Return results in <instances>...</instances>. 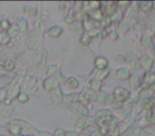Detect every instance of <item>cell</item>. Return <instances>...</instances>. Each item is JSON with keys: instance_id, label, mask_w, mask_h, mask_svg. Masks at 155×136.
<instances>
[{"instance_id": "obj_1", "label": "cell", "mask_w": 155, "mask_h": 136, "mask_svg": "<svg viewBox=\"0 0 155 136\" xmlns=\"http://www.w3.org/2000/svg\"><path fill=\"white\" fill-rule=\"evenodd\" d=\"M114 96H115V99L119 102H123L125 99H127L130 96L129 91H125L123 88H116L115 89V93H114Z\"/></svg>"}, {"instance_id": "obj_2", "label": "cell", "mask_w": 155, "mask_h": 136, "mask_svg": "<svg viewBox=\"0 0 155 136\" xmlns=\"http://www.w3.org/2000/svg\"><path fill=\"white\" fill-rule=\"evenodd\" d=\"M155 83V75L148 74L144 76L143 81H142V88H148V87L152 86Z\"/></svg>"}, {"instance_id": "obj_3", "label": "cell", "mask_w": 155, "mask_h": 136, "mask_svg": "<svg viewBox=\"0 0 155 136\" xmlns=\"http://www.w3.org/2000/svg\"><path fill=\"white\" fill-rule=\"evenodd\" d=\"M140 65L146 70H150L151 67H152V60L150 58H148V56H142L141 60H140Z\"/></svg>"}, {"instance_id": "obj_4", "label": "cell", "mask_w": 155, "mask_h": 136, "mask_svg": "<svg viewBox=\"0 0 155 136\" xmlns=\"http://www.w3.org/2000/svg\"><path fill=\"white\" fill-rule=\"evenodd\" d=\"M95 64H96V67H97L98 69L103 70V69H105L106 66H107V61H106L105 58H97V60H96Z\"/></svg>"}, {"instance_id": "obj_5", "label": "cell", "mask_w": 155, "mask_h": 136, "mask_svg": "<svg viewBox=\"0 0 155 136\" xmlns=\"http://www.w3.org/2000/svg\"><path fill=\"white\" fill-rule=\"evenodd\" d=\"M56 86H58V81L54 80V79L50 78L45 81V88L47 91H51V89L55 88Z\"/></svg>"}, {"instance_id": "obj_6", "label": "cell", "mask_w": 155, "mask_h": 136, "mask_svg": "<svg viewBox=\"0 0 155 136\" xmlns=\"http://www.w3.org/2000/svg\"><path fill=\"white\" fill-rule=\"evenodd\" d=\"M155 106V99H153V98H149V99H146L143 102V108H146V110H152L153 108Z\"/></svg>"}, {"instance_id": "obj_7", "label": "cell", "mask_w": 155, "mask_h": 136, "mask_svg": "<svg viewBox=\"0 0 155 136\" xmlns=\"http://www.w3.org/2000/svg\"><path fill=\"white\" fill-rule=\"evenodd\" d=\"M62 28H60V27H53V28H51L48 31V34L52 37H58L62 33Z\"/></svg>"}, {"instance_id": "obj_8", "label": "cell", "mask_w": 155, "mask_h": 136, "mask_svg": "<svg viewBox=\"0 0 155 136\" xmlns=\"http://www.w3.org/2000/svg\"><path fill=\"white\" fill-rule=\"evenodd\" d=\"M142 43H143V45L146 46L148 49L151 50V52H153V44H152V41H151L150 36H148V35H144L143 38H142Z\"/></svg>"}, {"instance_id": "obj_9", "label": "cell", "mask_w": 155, "mask_h": 136, "mask_svg": "<svg viewBox=\"0 0 155 136\" xmlns=\"http://www.w3.org/2000/svg\"><path fill=\"white\" fill-rule=\"evenodd\" d=\"M117 76H118L119 79L125 80V79H127L130 77V72H129V70H127V69H120L117 72Z\"/></svg>"}, {"instance_id": "obj_10", "label": "cell", "mask_w": 155, "mask_h": 136, "mask_svg": "<svg viewBox=\"0 0 155 136\" xmlns=\"http://www.w3.org/2000/svg\"><path fill=\"white\" fill-rule=\"evenodd\" d=\"M10 41V36L5 32H0V44L1 45H7Z\"/></svg>"}, {"instance_id": "obj_11", "label": "cell", "mask_w": 155, "mask_h": 136, "mask_svg": "<svg viewBox=\"0 0 155 136\" xmlns=\"http://www.w3.org/2000/svg\"><path fill=\"white\" fill-rule=\"evenodd\" d=\"M152 2H141L140 3V7H141V10L143 12H149L151 9H152Z\"/></svg>"}, {"instance_id": "obj_12", "label": "cell", "mask_w": 155, "mask_h": 136, "mask_svg": "<svg viewBox=\"0 0 155 136\" xmlns=\"http://www.w3.org/2000/svg\"><path fill=\"white\" fill-rule=\"evenodd\" d=\"M9 130L13 135H18L20 133V128L19 127H15L13 124H9Z\"/></svg>"}, {"instance_id": "obj_13", "label": "cell", "mask_w": 155, "mask_h": 136, "mask_svg": "<svg viewBox=\"0 0 155 136\" xmlns=\"http://www.w3.org/2000/svg\"><path fill=\"white\" fill-rule=\"evenodd\" d=\"M5 69H7V70H13L14 68H15V64H14L13 61L8 60L7 62H5Z\"/></svg>"}, {"instance_id": "obj_14", "label": "cell", "mask_w": 155, "mask_h": 136, "mask_svg": "<svg viewBox=\"0 0 155 136\" xmlns=\"http://www.w3.org/2000/svg\"><path fill=\"white\" fill-rule=\"evenodd\" d=\"M18 100H19V102L25 103V102H27L29 100V97L26 95V94H19V96H18Z\"/></svg>"}, {"instance_id": "obj_15", "label": "cell", "mask_w": 155, "mask_h": 136, "mask_svg": "<svg viewBox=\"0 0 155 136\" xmlns=\"http://www.w3.org/2000/svg\"><path fill=\"white\" fill-rule=\"evenodd\" d=\"M131 85L133 87H136L138 85V78L136 75H134L133 77H131Z\"/></svg>"}, {"instance_id": "obj_16", "label": "cell", "mask_w": 155, "mask_h": 136, "mask_svg": "<svg viewBox=\"0 0 155 136\" xmlns=\"http://www.w3.org/2000/svg\"><path fill=\"white\" fill-rule=\"evenodd\" d=\"M5 97H7V89H0V101H5Z\"/></svg>"}, {"instance_id": "obj_17", "label": "cell", "mask_w": 155, "mask_h": 136, "mask_svg": "<svg viewBox=\"0 0 155 136\" xmlns=\"http://www.w3.org/2000/svg\"><path fill=\"white\" fill-rule=\"evenodd\" d=\"M68 84L72 87H78V81L74 78H70L68 80Z\"/></svg>"}, {"instance_id": "obj_18", "label": "cell", "mask_w": 155, "mask_h": 136, "mask_svg": "<svg viewBox=\"0 0 155 136\" xmlns=\"http://www.w3.org/2000/svg\"><path fill=\"white\" fill-rule=\"evenodd\" d=\"M1 28H2L3 30H8V29L10 28V22H8V20H2V22H1Z\"/></svg>"}, {"instance_id": "obj_19", "label": "cell", "mask_w": 155, "mask_h": 136, "mask_svg": "<svg viewBox=\"0 0 155 136\" xmlns=\"http://www.w3.org/2000/svg\"><path fill=\"white\" fill-rule=\"evenodd\" d=\"M54 135L55 136H66V133H65V131L63 129H58L55 131V133H54Z\"/></svg>"}, {"instance_id": "obj_20", "label": "cell", "mask_w": 155, "mask_h": 136, "mask_svg": "<svg viewBox=\"0 0 155 136\" xmlns=\"http://www.w3.org/2000/svg\"><path fill=\"white\" fill-rule=\"evenodd\" d=\"M20 22H21V26H19L20 27V29H21L22 31H25L27 29V22L25 19H20Z\"/></svg>"}, {"instance_id": "obj_21", "label": "cell", "mask_w": 155, "mask_h": 136, "mask_svg": "<svg viewBox=\"0 0 155 136\" xmlns=\"http://www.w3.org/2000/svg\"><path fill=\"white\" fill-rule=\"evenodd\" d=\"M91 84H93L94 88H97V89L100 88V82H99V81H93V82H91Z\"/></svg>"}, {"instance_id": "obj_22", "label": "cell", "mask_w": 155, "mask_h": 136, "mask_svg": "<svg viewBox=\"0 0 155 136\" xmlns=\"http://www.w3.org/2000/svg\"><path fill=\"white\" fill-rule=\"evenodd\" d=\"M81 41H82V44H87L89 41V38H88V36H84V37H82V39H81Z\"/></svg>"}, {"instance_id": "obj_23", "label": "cell", "mask_w": 155, "mask_h": 136, "mask_svg": "<svg viewBox=\"0 0 155 136\" xmlns=\"http://www.w3.org/2000/svg\"><path fill=\"white\" fill-rule=\"evenodd\" d=\"M66 136H80L79 134L74 133V132H69V133L66 134Z\"/></svg>"}, {"instance_id": "obj_24", "label": "cell", "mask_w": 155, "mask_h": 136, "mask_svg": "<svg viewBox=\"0 0 155 136\" xmlns=\"http://www.w3.org/2000/svg\"><path fill=\"white\" fill-rule=\"evenodd\" d=\"M98 33V31L97 30H94V31H89V36H95L96 34Z\"/></svg>"}, {"instance_id": "obj_25", "label": "cell", "mask_w": 155, "mask_h": 136, "mask_svg": "<svg viewBox=\"0 0 155 136\" xmlns=\"http://www.w3.org/2000/svg\"><path fill=\"white\" fill-rule=\"evenodd\" d=\"M5 70L3 69L2 67L0 66V77H2V76H5Z\"/></svg>"}, {"instance_id": "obj_26", "label": "cell", "mask_w": 155, "mask_h": 136, "mask_svg": "<svg viewBox=\"0 0 155 136\" xmlns=\"http://www.w3.org/2000/svg\"><path fill=\"white\" fill-rule=\"evenodd\" d=\"M110 38H112V39H117V35H116V33H114V32L110 33Z\"/></svg>"}, {"instance_id": "obj_27", "label": "cell", "mask_w": 155, "mask_h": 136, "mask_svg": "<svg viewBox=\"0 0 155 136\" xmlns=\"http://www.w3.org/2000/svg\"><path fill=\"white\" fill-rule=\"evenodd\" d=\"M91 136H101V134H100L99 132H94V133L91 134Z\"/></svg>"}, {"instance_id": "obj_28", "label": "cell", "mask_w": 155, "mask_h": 136, "mask_svg": "<svg viewBox=\"0 0 155 136\" xmlns=\"http://www.w3.org/2000/svg\"><path fill=\"white\" fill-rule=\"evenodd\" d=\"M41 135H44V136H52V135H50L49 133H45V132H41Z\"/></svg>"}, {"instance_id": "obj_29", "label": "cell", "mask_w": 155, "mask_h": 136, "mask_svg": "<svg viewBox=\"0 0 155 136\" xmlns=\"http://www.w3.org/2000/svg\"><path fill=\"white\" fill-rule=\"evenodd\" d=\"M1 136H3V135H1Z\"/></svg>"}]
</instances>
